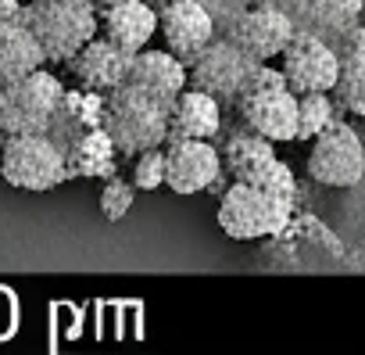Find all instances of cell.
I'll list each match as a JSON object with an SVG mask.
<instances>
[{"mask_svg":"<svg viewBox=\"0 0 365 355\" xmlns=\"http://www.w3.org/2000/svg\"><path fill=\"white\" fill-rule=\"evenodd\" d=\"M215 147H219V158H222V172L230 176V180H247V172H255L262 161H269L276 154L272 140H265V136H258L244 126Z\"/></svg>","mask_w":365,"mask_h":355,"instance_id":"21","label":"cell"},{"mask_svg":"<svg viewBox=\"0 0 365 355\" xmlns=\"http://www.w3.org/2000/svg\"><path fill=\"white\" fill-rule=\"evenodd\" d=\"M251 4H276V8L287 11V8H290V0H251Z\"/></svg>","mask_w":365,"mask_h":355,"instance_id":"29","label":"cell"},{"mask_svg":"<svg viewBox=\"0 0 365 355\" xmlns=\"http://www.w3.org/2000/svg\"><path fill=\"white\" fill-rule=\"evenodd\" d=\"M158 33L165 36V51H172L182 65H190L215 36V26L197 0H168L158 8Z\"/></svg>","mask_w":365,"mask_h":355,"instance_id":"12","label":"cell"},{"mask_svg":"<svg viewBox=\"0 0 365 355\" xmlns=\"http://www.w3.org/2000/svg\"><path fill=\"white\" fill-rule=\"evenodd\" d=\"M294 219V205L279 201L244 180H230V187H222V201H219V230L233 241H262V237H276L290 226Z\"/></svg>","mask_w":365,"mask_h":355,"instance_id":"3","label":"cell"},{"mask_svg":"<svg viewBox=\"0 0 365 355\" xmlns=\"http://www.w3.org/2000/svg\"><path fill=\"white\" fill-rule=\"evenodd\" d=\"M90 4L101 11V8H111V4H118V0H90Z\"/></svg>","mask_w":365,"mask_h":355,"instance_id":"30","label":"cell"},{"mask_svg":"<svg viewBox=\"0 0 365 355\" xmlns=\"http://www.w3.org/2000/svg\"><path fill=\"white\" fill-rule=\"evenodd\" d=\"M197 4L208 11V19H212V26H215V36H222V33L244 15V8L251 4V0H197Z\"/></svg>","mask_w":365,"mask_h":355,"instance_id":"27","label":"cell"},{"mask_svg":"<svg viewBox=\"0 0 365 355\" xmlns=\"http://www.w3.org/2000/svg\"><path fill=\"white\" fill-rule=\"evenodd\" d=\"M125 83H136L143 90H150L161 101H175L179 90L187 86V65H182L172 51H136L129 61V76Z\"/></svg>","mask_w":365,"mask_h":355,"instance_id":"18","label":"cell"},{"mask_svg":"<svg viewBox=\"0 0 365 355\" xmlns=\"http://www.w3.org/2000/svg\"><path fill=\"white\" fill-rule=\"evenodd\" d=\"M129 61H133L129 51L115 47V44L104 40V36H93V40L83 44L65 65H68V72L76 76V83H79L83 90L111 94L115 86L125 83V76H129Z\"/></svg>","mask_w":365,"mask_h":355,"instance_id":"13","label":"cell"},{"mask_svg":"<svg viewBox=\"0 0 365 355\" xmlns=\"http://www.w3.org/2000/svg\"><path fill=\"white\" fill-rule=\"evenodd\" d=\"M336 51H354V54H365V26H354L340 44H336Z\"/></svg>","mask_w":365,"mask_h":355,"instance_id":"28","label":"cell"},{"mask_svg":"<svg viewBox=\"0 0 365 355\" xmlns=\"http://www.w3.org/2000/svg\"><path fill=\"white\" fill-rule=\"evenodd\" d=\"M43 65L47 58L26 22H0V86L15 83Z\"/></svg>","mask_w":365,"mask_h":355,"instance_id":"20","label":"cell"},{"mask_svg":"<svg viewBox=\"0 0 365 355\" xmlns=\"http://www.w3.org/2000/svg\"><path fill=\"white\" fill-rule=\"evenodd\" d=\"M344 111L333 104V97L326 90H312V94H297V133L294 140H315L329 122H336Z\"/></svg>","mask_w":365,"mask_h":355,"instance_id":"23","label":"cell"},{"mask_svg":"<svg viewBox=\"0 0 365 355\" xmlns=\"http://www.w3.org/2000/svg\"><path fill=\"white\" fill-rule=\"evenodd\" d=\"M283 79L294 94H312V90H333L336 83V72H340V54L333 44L304 33V29H294L290 44L283 47Z\"/></svg>","mask_w":365,"mask_h":355,"instance_id":"8","label":"cell"},{"mask_svg":"<svg viewBox=\"0 0 365 355\" xmlns=\"http://www.w3.org/2000/svg\"><path fill=\"white\" fill-rule=\"evenodd\" d=\"M168 101L154 97L136 83H122L104 94V133L111 136L118 158H133L147 147L165 144L168 136Z\"/></svg>","mask_w":365,"mask_h":355,"instance_id":"1","label":"cell"},{"mask_svg":"<svg viewBox=\"0 0 365 355\" xmlns=\"http://www.w3.org/2000/svg\"><path fill=\"white\" fill-rule=\"evenodd\" d=\"M104 122V94H93V90H61L54 111H51V122H47V136L65 151L76 136L97 129Z\"/></svg>","mask_w":365,"mask_h":355,"instance_id":"16","label":"cell"},{"mask_svg":"<svg viewBox=\"0 0 365 355\" xmlns=\"http://www.w3.org/2000/svg\"><path fill=\"white\" fill-rule=\"evenodd\" d=\"M262 61H255L251 54H244L237 44H230L226 36H212L201 54L187 65V86H197L205 94H212L222 108H233L244 83L251 79V72Z\"/></svg>","mask_w":365,"mask_h":355,"instance_id":"6","label":"cell"},{"mask_svg":"<svg viewBox=\"0 0 365 355\" xmlns=\"http://www.w3.org/2000/svg\"><path fill=\"white\" fill-rule=\"evenodd\" d=\"M147 4H154V8H161V4H168V0H147Z\"/></svg>","mask_w":365,"mask_h":355,"instance_id":"31","label":"cell"},{"mask_svg":"<svg viewBox=\"0 0 365 355\" xmlns=\"http://www.w3.org/2000/svg\"><path fill=\"white\" fill-rule=\"evenodd\" d=\"M4 140H8V133H4V129H0V147H4Z\"/></svg>","mask_w":365,"mask_h":355,"instance_id":"32","label":"cell"},{"mask_svg":"<svg viewBox=\"0 0 365 355\" xmlns=\"http://www.w3.org/2000/svg\"><path fill=\"white\" fill-rule=\"evenodd\" d=\"M361 11H365V0H290L287 8L294 29H304L333 47L358 26Z\"/></svg>","mask_w":365,"mask_h":355,"instance_id":"14","label":"cell"},{"mask_svg":"<svg viewBox=\"0 0 365 355\" xmlns=\"http://www.w3.org/2000/svg\"><path fill=\"white\" fill-rule=\"evenodd\" d=\"M0 176L19 191H54L65 184V151L47 133H19L0 147Z\"/></svg>","mask_w":365,"mask_h":355,"instance_id":"4","label":"cell"},{"mask_svg":"<svg viewBox=\"0 0 365 355\" xmlns=\"http://www.w3.org/2000/svg\"><path fill=\"white\" fill-rule=\"evenodd\" d=\"M136 191H158L165 187V147H147L140 154H133V180Z\"/></svg>","mask_w":365,"mask_h":355,"instance_id":"25","label":"cell"},{"mask_svg":"<svg viewBox=\"0 0 365 355\" xmlns=\"http://www.w3.org/2000/svg\"><path fill=\"white\" fill-rule=\"evenodd\" d=\"M165 187L179 198H190L212 187V180L222 169L219 147L212 140H190V136H168L165 144Z\"/></svg>","mask_w":365,"mask_h":355,"instance_id":"9","label":"cell"},{"mask_svg":"<svg viewBox=\"0 0 365 355\" xmlns=\"http://www.w3.org/2000/svg\"><path fill=\"white\" fill-rule=\"evenodd\" d=\"M97 22H101L104 40H111L115 47L136 54L158 33V8L147 4V0H118V4L97 11Z\"/></svg>","mask_w":365,"mask_h":355,"instance_id":"15","label":"cell"},{"mask_svg":"<svg viewBox=\"0 0 365 355\" xmlns=\"http://www.w3.org/2000/svg\"><path fill=\"white\" fill-rule=\"evenodd\" d=\"M244 184H251V187H258V191H265V194H272V198H279V201H290V205L297 201V180H294L290 165L279 161L276 154H272L269 161H262L255 172H247Z\"/></svg>","mask_w":365,"mask_h":355,"instance_id":"24","label":"cell"},{"mask_svg":"<svg viewBox=\"0 0 365 355\" xmlns=\"http://www.w3.org/2000/svg\"><path fill=\"white\" fill-rule=\"evenodd\" d=\"M308 176L315 184L336 187V191H347V187L361 184V176H365V144H361V136L344 119L329 122L312 140Z\"/></svg>","mask_w":365,"mask_h":355,"instance_id":"7","label":"cell"},{"mask_svg":"<svg viewBox=\"0 0 365 355\" xmlns=\"http://www.w3.org/2000/svg\"><path fill=\"white\" fill-rule=\"evenodd\" d=\"M111 172H118V151L104 126L76 136L65 147V180H108Z\"/></svg>","mask_w":365,"mask_h":355,"instance_id":"19","label":"cell"},{"mask_svg":"<svg viewBox=\"0 0 365 355\" xmlns=\"http://www.w3.org/2000/svg\"><path fill=\"white\" fill-rule=\"evenodd\" d=\"M219 133H222V104L197 86H182L168 108V136L215 140Z\"/></svg>","mask_w":365,"mask_h":355,"instance_id":"17","label":"cell"},{"mask_svg":"<svg viewBox=\"0 0 365 355\" xmlns=\"http://www.w3.org/2000/svg\"><path fill=\"white\" fill-rule=\"evenodd\" d=\"M233 108H237V119L244 129H251L272 144H290L297 133V94L290 86L240 94Z\"/></svg>","mask_w":365,"mask_h":355,"instance_id":"11","label":"cell"},{"mask_svg":"<svg viewBox=\"0 0 365 355\" xmlns=\"http://www.w3.org/2000/svg\"><path fill=\"white\" fill-rule=\"evenodd\" d=\"M230 44H237L255 61H272L283 54V47L294 36V19L276 4H247L244 15L222 33Z\"/></svg>","mask_w":365,"mask_h":355,"instance_id":"10","label":"cell"},{"mask_svg":"<svg viewBox=\"0 0 365 355\" xmlns=\"http://www.w3.org/2000/svg\"><path fill=\"white\" fill-rule=\"evenodd\" d=\"M61 79L47 69H36L15 83L0 86V129L8 136L19 133H47L51 111L61 97Z\"/></svg>","mask_w":365,"mask_h":355,"instance_id":"5","label":"cell"},{"mask_svg":"<svg viewBox=\"0 0 365 355\" xmlns=\"http://www.w3.org/2000/svg\"><path fill=\"white\" fill-rule=\"evenodd\" d=\"M336 54H340V72L329 97L340 111L365 119V54L354 51H336Z\"/></svg>","mask_w":365,"mask_h":355,"instance_id":"22","label":"cell"},{"mask_svg":"<svg viewBox=\"0 0 365 355\" xmlns=\"http://www.w3.org/2000/svg\"><path fill=\"white\" fill-rule=\"evenodd\" d=\"M22 22L36 36L47 65H65L83 44L101 33L97 8L90 0H26Z\"/></svg>","mask_w":365,"mask_h":355,"instance_id":"2","label":"cell"},{"mask_svg":"<svg viewBox=\"0 0 365 355\" xmlns=\"http://www.w3.org/2000/svg\"><path fill=\"white\" fill-rule=\"evenodd\" d=\"M136 201V187L129 180H122L118 172H111L108 180H104V191H101V212L108 223H118Z\"/></svg>","mask_w":365,"mask_h":355,"instance_id":"26","label":"cell"}]
</instances>
